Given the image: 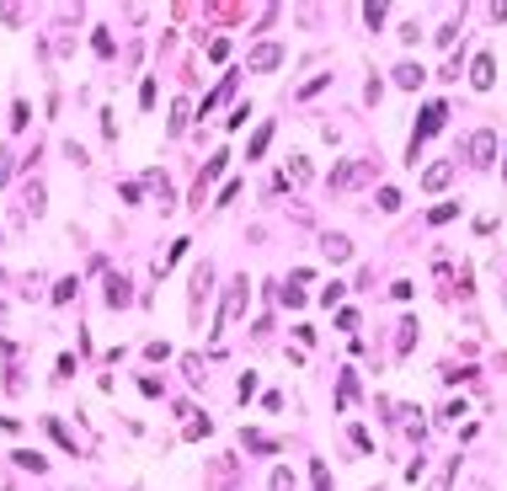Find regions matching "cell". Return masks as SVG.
I'll return each mask as SVG.
<instances>
[{
  "mask_svg": "<svg viewBox=\"0 0 507 491\" xmlns=\"http://www.w3.org/2000/svg\"><path fill=\"white\" fill-rule=\"evenodd\" d=\"M208 288H214V267H208V262H198V267H193V321H203Z\"/></svg>",
  "mask_w": 507,
  "mask_h": 491,
  "instance_id": "52a82bcc",
  "label": "cell"
},
{
  "mask_svg": "<svg viewBox=\"0 0 507 491\" xmlns=\"http://www.w3.org/2000/svg\"><path fill=\"white\" fill-rule=\"evenodd\" d=\"M208 432H214V422H208V411H203V417L193 411V417H187V427H181V438H187V444H198V438H208Z\"/></svg>",
  "mask_w": 507,
  "mask_h": 491,
  "instance_id": "4fadbf2b",
  "label": "cell"
},
{
  "mask_svg": "<svg viewBox=\"0 0 507 491\" xmlns=\"http://www.w3.org/2000/svg\"><path fill=\"white\" fill-rule=\"evenodd\" d=\"M267 491H294V470H273V480H267Z\"/></svg>",
  "mask_w": 507,
  "mask_h": 491,
  "instance_id": "83f0119b",
  "label": "cell"
},
{
  "mask_svg": "<svg viewBox=\"0 0 507 491\" xmlns=\"http://www.w3.org/2000/svg\"><path fill=\"white\" fill-rule=\"evenodd\" d=\"M256 396V374H241V390H235V401H241V406H246V401H251Z\"/></svg>",
  "mask_w": 507,
  "mask_h": 491,
  "instance_id": "d6a6232c",
  "label": "cell"
},
{
  "mask_svg": "<svg viewBox=\"0 0 507 491\" xmlns=\"http://www.w3.org/2000/svg\"><path fill=\"white\" fill-rule=\"evenodd\" d=\"M187 118H193V102H187V96H181L177 107H171V134H181V129H187Z\"/></svg>",
  "mask_w": 507,
  "mask_h": 491,
  "instance_id": "d6986e66",
  "label": "cell"
},
{
  "mask_svg": "<svg viewBox=\"0 0 507 491\" xmlns=\"http://www.w3.org/2000/svg\"><path fill=\"white\" fill-rule=\"evenodd\" d=\"M448 182H454V166H448V160H433V166L422 171V187L427 192H448Z\"/></svg>",
  "mask_w": 507,
  "mask_h": 491,
  "instance_id": "9c48e42d",
  "label": "cell"
},
{
  "mask_svg": "<svg viewBox=\"0 0 507 491\" xmlns=\"http://www.w3.org/2000/svg\"><path fill=\"white\" fill-rule=\"evenodd\" d=\"M208 59H219V64L229 59V37H208Z\"/></svg>",
  "mask_w": 507,
  "mask_h": 491,
  "instance_id": "f1b7e54d",
  "label": "cell"
},
{
  "mask_svg": "<svg viewBox=\"0 0 507 491\" xmlns=\"http://www.w3.org/2000/svg\"><path fill=\"white\" fill-rule=\"evenodd\" d=\"M400 43H406V48L422 43V22H400Z\"/></svg>",
  "mask_w": 507,
  "mask_h": 491,
  "instance_id": "484cf974",
  "label": "cell"
},
{
  "mask_svg": "<svg viewBox=\"0 0 507 491\" xmlns=\"http://www.w3.org/2000/svg\"><path fill=\"white\" fill-rule=\"evenodd\" d=\"M139 107H145V112L155 107V81H139Z\"/></svg>",
  "mask_w": 507,
  "mask_h": 491,
  "instance_id": "e575fe53",
  "label": "cell"
},
{
  "mask_svg": "<svg viewBox=\"0 0 507 491\" xmlns=\"http://www.w3.org/2000/svg\"><path fill=\"white\" fill-rule=\"evenodd\" d=\"M342 300H347V288H342V283H326V288H321V304H326V310H331V304H342Z\"/></svg>",
  "mask_w": 507,
  "mask_h": 491,
  "instance_id": "4316f807",
  "label": "cell"
},
{
  "mask_svg": "<svg viewBox=\"0 0 507 491\" xmlns=\"http://www.w3.org/2000/svg\"><path fill=\"white\" fill-rule=\"evenodd\" d=\"M283 54H289V48H283L278 37H267V43H256L251 54H246V70L267 75V70H278V64H283Z\"/></svg>",
  "mask_w": 507,
  "mask_h": 491,
  "instance_id": "3957f363",
  "label": "cell"
},
{
  "mask_svg": "<svg viewBox=\"0 0 507 491\" xmlns=\"http://www.w3.org/2000/svg\"><path fill=\"white\" fill-rule=\"evenodd\" d=\"M139 396H145V401H160V379H155V374H145V379H139Z\"/></svg>",
  "mask_w": 507,
  "mask_h": 491,
  "instance_id": "1f68e13d",
  "label": "cell"
},
{
  "mask_svg": "<svg viewBox=\"0 0 507 491\" xmlns=\"http://www.w3.org/2000/svg\"><path fill=\"white\" fill-rule=\"evenodd\" d=\"M145 358H150V363H166V358H171V342H150Z\"/></svg>",
  "mask_w": 507,
  "mask_h": 491,
  "instance_id": "836d02e7",
  "label": "cell"
},
{
  "mask_svg": "<svg viewBox=\"0 0 507 491\" xmlns=\"http://www.w3.org/2000/svg\"><path fill=\"white\" fill-rule=\"evenodd\" d=\"M321 252H326L331 262H347V256H352V240H347V235H326V240H321Z\"/></svg>",
  "mask_w": 507,
  "mask_h": 491,
  "instance_id": "7c38bea8",
  "label": "cell"
},
{
  "mask_svg": "<svg viewBox=\"0 0 507 491\" xmlns=\"http://www.w3.org/2000/svg\"><path fill=\"white\" fill-rule=\"evenodd\" d=\"M337 326H342V331H352V326H358V310H347V304H342V310H337Z\"/></svg>",
  "mask_w": 507,
  "mask_h": 491,
  "instance_id": "b9f144b4",
  "label": "cell"
},
{
  "mask_svg": "<svg viewBox=\"0 0 507 491\" xmlns=\"http://www.w3.org/2000/svg\"><path fill=\"white\" fill-rule=\"evenodd\" d=\"M129 300H133L129 278H123V273H107V304H112V310H123V304H129Z\"/></svg>",
  "mask_w": 507,
  "mask_h": 491,
  "instance_id": "30bf717a",
  "label": "cell"
},
{
  "mask_svg": "<svg viewBox=\"0 0 507 491\" xmlns=\"http://www.w3.org/2000/svg\"><path fill=\"white\" fill-rule=\"evenodd\" d=\"M0 278H6V273H0Z\"/></svg>",
  "mask_w": 507,
  "mask_h": 491,
  "instance_id": "ee69618b",
  "label": "cell"
},
{
  "mask_svg": "<svg viewBox=\"0 0 507 491\" xmlns=\"http://www.w3.org/2000/svg\"><path fill=\"white\" fill-rule=\"evenodd\" d=\"M0 315H6V304H0Z\"/></svg>",
  "mask_w": 507,
  "mask_h": 491,
  "instance_id": "7bdbcfd3",
  "label": "cell"
},
{
  "mask_svg": "<svg viewBox=\"0 0 507 491\" xmlns=\"http://www.w3.org/2000/svg\"><path fill=\"white\" fill-rule=\"evenodd\" d=\"M352 449H363V454L374 449V438H369V427H352Z\"/></svg>",
  "mask_w": 507,
  "mask_h": 491,
  "instance_id": "f35d334b",
  "label": "cell"
},
{
  "mask_svg": "<svg viewBox=\"0 0 507 491\" xmlns=\"http://www.w3.org/2000/svg\"><path fill=\"white\" fill-rule=\"evenodd\" d=\"M379 208H385V214H395V208H400V192H395V187H379Z\"/></svg>",
  "mask_w": 507,
  "mask_h": 491,
  "instance_id": "4dcf8cb0",
  "label": "cell"
},
{
  "mask_svg": "<svg viewBox=\"0 0 507 491\" xmlns=\"http://www.w3.org/2000/svg\"><path fill=\"white\" fill-rule=\"evenodd\" d=\"M369 177H374V166H369V160H342V166L331 171V192H342V187H363Z\"/></svg>",
  "mask_w": 507,
  "mask_h": 491,
  "instance_id": "277c9868",
  "label": "cell"
},
{
  "mask_svg": "<svg viewBox=\"0 0 507 491\" xmlns=\"http://www.w3.org/2000/svg\"><path fill=\"white\" fill-rule=\"evenodd\" d=\"M75 294H80V283H75V278H59V283H54V304H70Z\"/></svg>",
  "mask_w": 507,
  "mask_h": 491,
  "instance_id": "44dd1931",
  "label": "cell"
},
{
  "mask_svg": "<svg viewBox=\"0 0 507 491\" xmlns=\"http://www.w3.org/2000/svg\"><path fill=\"white\" fill-rule=\"evenodd\" d=\"M289 177H294V182H304V177H310V160L294 155V160H289Z\"/></svg>",
  "mask_w": 507,
  "mask_h": 491,
  "instance_id": "74e56055",
  "label": "cell"
},
{
  "mask_svg": "<svg viewBox=\"0 0 507 491\" xmlns=\"http://www.w3.org/2000/svg\"><path fill=\"white\" fill-rule=\"evenodd\" d=\"M225 160H229V150H214V155H208V166L198 171V198H203V187L219 177V171H225Z\"/></svg>",
  "mask_w": 507,
  "mask_h": 491,
  "instance_id": "8fae6325",
  "label": "cell"
},
{
  "mask_svg": "<svg viewBox=\"0 0 507 491\" xmlns=\"http://www.w3.org/2000/svg\"><path fill=\"white\" fill-rule=\"evenodd\" d=\"M448 219H459V203H438L433 214H427V225H448Z\"/></svg>",
  "mask_w": 507,
  "mask_h": 491,
  "instance_id": "d4e9b609",
  "label": "cell"
},
{
  "mask_svg": "<svg viewBox=\"0 0 507 491\" xmlns=\"http://www.w3.org/2000/svg\"><path fill=\"white\" fill-rule=\"evenodd\" d=\"M470 85H475V91H491V85H496V59H491V48H481V54L470 59Z\"/></svg>",
  "mask_w": 507,
  "mask_h": 491,
  "instance_id": "5b68a950",
  "label": "cell"
},
{
  "mask_svg": "<svg viewBox=\"0 0 507 491\" xmlns=\"http://www.w3.org/2000/svg\"><path fill=\"white\" fill-rule=\"evenodd\" d=\"M16 465H22V470H32V475H43V470H49V459H43V454H32V449H16Z\"/></svg>",
  "mask_w": 507,
  "mask_h": 491,
  "instance_id": "2e32d148",
  "label": "cell"
},
{
  "mask_svg": "<svg viewBox=\"0 0 507 491\" xmlns=\"http://www.w3.org/2000/svg\"><path fill=\"white\" fill-rule=\"evenodd\" d=\"M246 294H251V278H229V288H225V304H219V321H214V342L225 336V326H229L235 315L246 310Z\"/></svg>",
  "mask_w": 507,
  "mask_h": 491,
  "instance_id": "6da1fadb",
  "label": "cell"
},
{
  "mask_svg": "<svg viewBox=\"0 0 507 491\" xmlns=\"http://www.w3.org/2000/svg\"><path fill=\"white\" fill-rule=\"evenodd\" d=\"M278 304H283V310H299V304H304V288L294 283V278H289V283H278Z\"/></svg>",
  "mask_w": 507,
  "mask_h": 491,
  "instance_id": "5bb4252c",
  "label": "cell"
},
{
  "mask_svg": "<svg viewBox=\"0 0 507 491\" xmlns=\"http://www.w3.org/2000/svg\"><path fill=\"white\" fill-rule=\"evenodd\" d=\"M443 102H427V107H422V118H417V129H411V144H406V160H411V166H417V150H422V144L427 139H433V134H438V123H443Z\"/></svg>",
  "mask_w": 507,
  "mask_h": 491,
  "instance_id": "7a4b0ae2",
  "label": "cell"
},
{
  "mask_svg": "<svg viewBox=\"0 0 507 491\" xmlns=\"http://www.w3.org/2000/svg\"><path fill=\"white\" fill-rule=\"evenodd\" d=\"M181 374L198 384V379H203V358H181ZM198 390H203V384H198Z\"/></svg>",
  "mask_w": 507,
  "mask_h": 491,
  "instance_id": "f546056e",
  "label": "cell"
},
{
  "mask_svg": "<svg viewBox=\"0 0 507 491\" xmlns=\"http://www.w3.org/2000/svg\"><path fill=\"white\" fill-rule=\"evenodd\" d=\"M395 85H400V91H422V85H427V70H422L417 59H400V64H395Z\"/></svg>",
  "mask_w": 507,
  "mask_h": 491,
  "instance_id": "ba28073f",
  "label": "cell"
},
{
  "mask_svg": "<svg viewBox=\"0 0 507 491\" xmlns=\"http://www.w3.org/2000/svg\"><path fill=\"white\" fill-rule=\"evenodd\" d=\"M102 134H107V139H118V118H112V107H102Z\"/></svg>",
  "mask_w": 507,
  "mask_h": 491,
  "instance_id": "ab89813d",
  "label": "cell"
},
{
  "mask_svg": "<svg viewBox=\"0 0 507 491\" xmlns=\"http://www.w3.org/2000/svg\"><path fill=\"white\" fill-rule=\"evenodd\" d=\"M6 182H11V150L0 144V187H6Z\"/></svg>",
  "mask_w": 507,
  "mask_h": 491,
  "instance_id": "60d3db41",
  "label": "cell"
},
{
  "mask_svg": "<svg viewBox=\"0 0 507 491\" xmlns=\"http://www.w3.org/2000/svg\"><path fill=\"white\" fill-rule=\"evenodd\" d=\"M352 401H358V374H342V390H337V406H352Z\"/></svg>",
  "mask_w": 507,
  "mask_h": 491,
  "instance_id": "ac0fdd59",
  "label": "cell"
},
{
  "mask_svg": "<svg viewBox=\"0 0 507 491\" xmlns=\"http://www.w3.org/2000/svg\"><path fill=\"white\" fill-rule=\"evenodd\" d=\"M422 470H427V459H422V449H417V454H411V465L400 470V475H406V480H417V475H422Z\"/></svg>",
  "mask_w": 507,
  "mask_h": 491,
  "instance_id": "d590c367",
  "label": "cell"
},
{
  "mask_svg": "<svg viewBox=\"0 0 507 491\" xmlns=\"http://www.w3.org/2000/svg\"><path fill=\"white\" fill-rule=\"evenodd\" d=\"M454 475H459V454H454V459H443V470L433 475V486H427V491H448V486H454Z\"/></svg>",
  "mask_w": 507,
  "mask_h": 491,
  "instance_id": "9a60e30c",
  "label": "cell"
},
{
  "mask_svg": "<svg viewBox=\"0 0 507 491\" xmlns=\"http://www.w3.org/2000/svg\"><path fill=\"white\" fill-rule=\"evenodd\" d=\"M310 470H315V491H331V470H326V465H321V459H315V465H310Z\"/></svg>",
  "mask_w": 507,
  "mask_h": 491,
  "instance_id": "8d00e7d4",
  "label": "cell"
},
{
  "mask_svg": "<svg viewBox=\"0 0 507 491\" xmlns=\"http://www.w3.org/2000/svg\"><path fill=\"white\" fill-rule=\"evenodd\" d=\"M385 0H369V6H363V22H369V27H385Z\"/></svg>",
  "mask_w": 507,
  "mask_h": 491,
  "instance_id": "7402d4cb",
  "label": "cell"
},
{
  "mask_svg": "<svg viewBox=\"0 0 507 491\" xmlns=\"http://www.w3.org/2000/svg\"><path fill=\"white\" fill-rule=\"evenodd\" d=\"M43 427H49V438H54L59 449H70V454H75V438L64 432V422H59V417H43Z\"/></svg>",
  "mask_w": 507,
  "mask_h": 491,
  "instance_id": "e0dca14e",
  "label": "cell"
},
{
  "mask_svg": "<svg viewBox=\"0 0 507 491\" xmlns=\"http://www.w3.org/2000/svg\"><path fill=\"white\" fill-rule=\"evenodd\" d=\"M459 417H465V396L443 401V411H438V422H459Z\"/></svg>",
  "mask_w": 507,
  "mask_h": 491,
  "instance_id": "cb8c5ba5",
  "label": "cell"
},
{
  "mask_svg": "<svg viewBox=\"0 0 507 491\" xmlns=\"http://www.w3.org/2000/svg\"><path fill=\"white\" fill-rule=\"evenodd\" d=\"M267 139H273V123H262V129L251 134V144H246V155L256 160V155H262V150H267Z\"/></svg>",
  "mask_w": 507,
  "mask_h": 491,
  "instance_id": "ffe728a7",
  "label": "cell"
},
{
  "mask_svg": "<svg viewBox=\"0 0 507 491\" xmlns=\"http://www.w3.org/2000/svg\"><path fill=\"white\" fill-rule=\"evenodd\" d=\"M491 155H496V129H475V139H470V166L486 171V166H491Z\"/></svg>",
  "mask_w": 507,
  "mask_h": 491,
  "instance_id": "8992f818",
  "label": "cell"
},
{
  "mask_svg": "<svg viewBox=\"0 0 507 491\" xmlns=\"http://www.w3.org/2000/svg\"><path fill=\"white\" fill-rule=\"evenodd\" d=\"M91 48H97L102 59H112V32H107V27H97V32H91Z\"/></svg>",
  "mask_w": 507,
  "mask_h": 491,
  "instance_id": "603a6c76",
  "label": "cell"
}]
</instances>
